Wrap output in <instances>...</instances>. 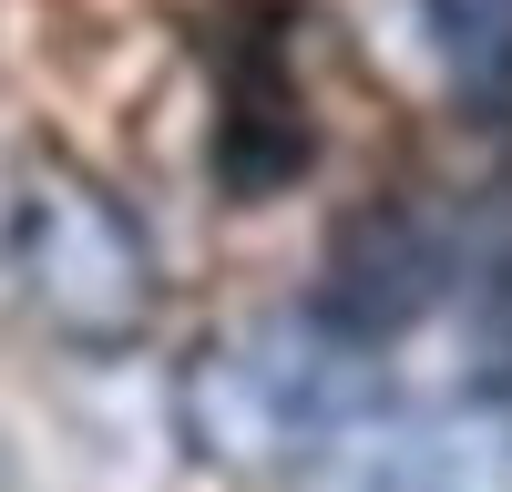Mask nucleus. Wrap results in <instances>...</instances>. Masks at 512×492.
I'll list each match as a JSON object with an SVG mask.
<instances>
[{
    "mask_svg": "<svg viewBox=\"0 0 512 492\" xmlns=\"http://www.w3.org/2000/svg\"><path fill=\"white\" fill-rule=\"evenodd\" d=\"M318 308L379 369L390 410H512V185L369 205Z\"/></svg>",
    "mask_w": 512,
    "mask_h": 492,
    "instance_id": "f257e3e1",
    "label": "nucleus"
},
{
    "mask_svg": "<svg viewBox=\"0 0 512 492\" xmlns=\"http://www.w3.org/2000/svg\"><path fill=\"white\" fill-rule=\"evenodd\" d=\"M0 287L62 349H134L164 298L134 205L62 144H21L0 175Z\"/></svg>",
    "mask_w": 512,
    "mask_h": 492,
    "instance_id": "7ed1b4c3",
    "label": "nucleus"
},
{
    "mask_svg": "<svg viewBox=\"0 0 512 492\" xmlns=\"http://www.w3.org/2000/svg\"><path fill=\"white\" fill-rule=\"evenodd\" d=\"M420 72L461 113H512V0H390Z\"/></svg>",
    "mask_w": 512,
    "mask_h": 492,
    "instance_id": "20e7f679",
    "label": "nucleus"
},
{
    "mask_svg": "<svg viewBox=\"0 0 512 492\" xmlns=\"http://www.w3.org/2000/svg\"><path fill=\"white\" fill-rule=\"evenodd\" d=\"M287 492H482V482H472V462H461L451 441L379 421V431H359V441L318 451L308 472H287Z\"/></svg>",
    "mask_w": 512,
    "mask_h": 492,
    "instance_id": "39448f33",
    "label": "nucleus"
},
{
    "mask_svg": "<svg viewBox=\"0 0 512 492\" xmlns=\"http://www.w3.org/2000/svg\"><path fill=\"white\" fill-rule=\"evenodd\" d=\"M390 421V390H379V369L349 349V328H338L318 298L297 308H246L226 328H205L195 359L175 369V431L195 462L216 472H308L318 451L359 441Z\"/></svg>",
    "mask_w": 512,
    "mask_h": 492,
    "instance_id": "f03ea898",
    "label": "nucleus"
}]
</instances>
